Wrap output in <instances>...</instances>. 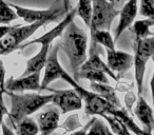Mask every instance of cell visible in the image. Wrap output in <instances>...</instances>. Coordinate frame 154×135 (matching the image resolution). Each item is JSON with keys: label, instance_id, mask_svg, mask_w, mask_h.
Instances as JSON below:
<instances>
[{"label": "cell", "instance_id": "obj_1", "mask_svg": "<svg viewBox=\"0 0 154 135\" xmlns=\"http://www.w3.org/2000/svg\"><path fill=\"white\" fill-rule=\"evenodd\" d=\"M60 37L59 48L68 56L73 76L76 78L78 71L88 58V35L73 20L66 26Z\"/></svg>", "mask_w": 154, "mask_h": 135}, {"label": "cell", "instance_id": "obj_2", "mask_svg": "<svg viewBox=\"0 0 154 135\" xmlns=\"http://www.w3.org/2000/svg\"><path fill=\"white\" fill-rule=\"evenodd\" d=\"M5 94L11 99V110L9 112L10 120L15 126L22 118L30 116L50 103L53 98L52 94H37V93H24L17 94L12 91L5 90Z\"/></svg>", "mask_w": 154, "mask_h": 135}, {"label": "cell", "instance_id": "obj_3", "mask_svg": "<svg viewBox=\"0 0 154 135\" xmlns=\"http://www.w3.org/2000/svg\"><path fill=\"white\" fill-rule=\"evenodd\" d=\"M62 80L71 84V87L75 89V91L82 97V103H85V112H86L87 115L100 116L103 113H109L112 109L115 108L112 103H110L108 100L103 98L100 95L95 93L94 91H89L80 84H78L77 80L74 77H72L68 72L64 74Z\"/></svg>", "mask_w": 154, "mask_h": 135}, {"label": "cell", "instance_id": "obj_4", "mask_svg": "<svg viewBox=\"0 0 154 135\" xmlns=\"http://www.w3.org/2000/svg\"><path fill=\"white\" fill-rule=\"evenodd\" d=\"M133 49H134L133 66H134L135 81L138 94H141L146 66L148 63V60L152 57L154 53V35L146 38H135Z\"/></svg>", "mask_w": 154, "mask_h": 135}, {"label": "cell", "instance_id": "obj_5", "mask_svg": "<svg viewBox=\"0 0 154 135\" xmlns=\"http://www.w3.org/2000/svg\"><path fill=\"white\" fill-rule=\"evenodd\" d=\"M50 20L43 19L29 23V26H15L13 30L10 31L1 40H0V54L1 56L8 55L17 50L26 39H29L38 29L50 23Z\"/></svg>", "mask_w": 154, "mask_h": 135}, {"label": "cell", "instance_id": "obj_6", "mask_svg": "<svg viewBox=\"0 0 154 135\" xmlns=\"http://www.w3.org/2000/svg\"><path fill=\"white\" fill-rule=\"evenodd\" d=\"M9 5L16 11L18 17L22 18L28 23H33L35 21L43 19H48L51 22L55 21L58 19V17L63 15L69 10V0H59L47 10H33L12 5V3H9Z\"/></svg>", "mask_w": 154, "mask_h": 135}, {"label": "cell", "instance_id": "obj_7", "mask_svg": "<svg viewBox=\"0 0 154 135\" xmlns=\"http://www.w3.org/2000/svg\"><path fill=\"white\" fill-rule=\"evenodd\" d=\"M93 12L90 23V31L108 30L111 29V24L119 15V11L116 9L114 1L110 0H92Z\"/></svg>", "mask_w": 154, "mask_h": 135}, {"label": "cell", "instance_id": "obj_8", "mask_svg": "<svg viewBox=\"0 0 154 135\" xmlns=\"http://www.w3.org/2000/svg\"><path fill=\"white\" fill-rule=\"evenodd\" d=\"M59 43L55 44L50 49L48 59L45 66V74L40 82V92L48 90V86L56 79H62L66 71L63 69L58 60V51H59Z\"/></svg>", "mask_w": 154, "mask_h": 135}, {"label": "cell", "instance_id": "obj_9", "mask_svg": "<svg viewBox=\"0 0 154 135\" xmlns=\"http://www.w3.org/2000/svg\"><path fill=\"white\" fill-rule=\"evenodd\" d=\"M48 91L53 92V98L51 103H54L62 114L80 110L82 108V99L79 94L75 91V89L53 90L48 88Z\"/></svg>", "mask_w": 154, "mask_h": 135}, {"label": "cell", "instance_id": "obj_10", "mask_svg": "<svg viewBox=\"0 0 154 135\" xmlns=\"http://www.w3.org/2000/svg\"><path fill=\"white\" fill-rule=\"evenodd\" d=\"M107 64L116 74L118 78H122L126 72L132 68L134 62V56L127 52L117 50H107Z\"/></svg>", "mask_w": 154, "mask_h": 135}, {"label": "cell", "instance_id": "obj_11", "mask_svg": "<svg viewBox=\"0 0 154 135\" xmlns=\"http://www.w3.org/2000/svg\"><path fill=\"white\" fill-rule=\"evenodd\" d=\"M40 74L41 71H37L29 75L21 76L20 78L11 77L8 81H5V90L12 92H40Z\"/></svg>", "mask_w": 154, "mask_h": 135}, {"label": "cell", "instance_id": "obj_12", "mask_svg": "<svg viewBox=\"0 0 154 135\" xmlns=\"http://www.w3.org/2000/svg\"><path fill=\"white\" fill-rule=\"evenodd\" d=\"M76 12H77L76 8L71 9V11L69 12L66 17L62 19V21H60L55 28L52 29L51 31H49V32L45 33V34H43L42 36L38 37V38L33 39V40L29 41V42H26V43H23V44L20 45L18 49L23 50L24 48L29 47V45H31V44H35V43H39V44H52V42H53L56 38L61 36L62 32H63L64 29L66 28V26H68L71 21H73V20L75 19V17H76Z\"/></svg>", "mask_w": 154, "mask_h": 135}, {"label": "cell", "instance_id": "obj_13", "mask_svg": "<svg viewBox=\"0 0 154 135\" xmlns=\"http://www.w3.org/2000/svg\"><path fill=\"white\" fill-rule=\"evenodd\" d=\"M100 48L99 44L90 42V50H89V57L85 61L80 69H97L105 72L108 76L112 78L115 81H119V78L116 76V74L109 68L107 63L100 58Z\"/></svg>", "mask_w": 154, "mask_h": 135}, {"label": "cell", "instance_id": "obj_14", "mask_svg": "<svg viewBox=\"0 0 154 135\" xmlns=\"http://www.w3.org/2000/svg\"><path fill=\"white\" fill-rule=\"evenodd\" d=\"M137 1L138 0H128L127 3L124 5L122 11H119V22L115 30V37L114 41H116L120 37V35L129 29L132 23L134 22V19L136 15L138 14V7H137Z\"/></svg>", "mask_w": 154, "mask_h": 135}, {"label": "cell", "instance_id": "obj_15", "mask_svg": "<svg viewBox=\"0 0 154 135\" xmlns=\"http://www.w3.org/2000/svg\"><path fill=\"white\" fill-rule=\"evenodd\" d=\"M134 113L137 116L138 120L141 122L143 130L147 134H152L154 131V114L152 108L148 105L141 94H138L136 107L134 109Z\"/></svg>", "mask_w": 154, "mask_h": 135}, {"label": "cell", "instance_id": "obj_16", "mask_svg": "<svg viewBox=\"0 0 154 135\" xmlns=\"http://www.w3.org/2000/svg\"><path fill=\"white\" fill-rule=\"evenodd\" d=\"M59 116L60 111L58 108H51L39 114L37 117L39 132L42 135H49L53 133L59 126Z\"/></svg>", "mask_w": 154, "mask_h": 135}, {"label": "cell", "instance_id": "obj_17", "mask_svg": "<svg viewBox=\"0 0 154 135\" xmlns=\"http://www.w3.org/2000/svg\"><path fill=\"white\" fill-rule=\"evenodd\" d=\"M50 49H51V44H41L40 51H39L34 57L30 58V59L28 60L26 70H24V72L22 73L21 76H26V75H29V74L34 73V72L41 71L45 66Z\"/></svg>", "mask_w": 154, "mask_h": 135}, {"label": "cell", "instance_id": "obj_18", "mask_svg": "<svg viewBox=\"0 0 154 135\" xmlns=\"http://www.w3.org/2000/svg\"><path fill=\"white\" fill-rule=\"evenodd\" d=\"M90 88L92 91L100 95L103 98L108 100L110 103L114 106L115 108H122V103L118 99L116 95V91L113 87H111L109 84H103V82H95L90 81Z\"/></svg>", "mask_w": 154, "mask_h": 135}, {"label": "cell", "instance_id": "obj_19", "mask_svg": "<svg viewBox=\"0 0 154 135\" xmlns=\"http://www.w3.org/2000/svg\"><path fill=\"white\" fill-rule=\"evenodd\" d=\"M109 113L112 114V115H114L115 117H117L119 120H122V124L128 128V130L130 131L131 133H134V134H147L143 129H140L136 124H135L133 118L129 115L128 110H126L124 107L114 108V109H112Z\"/></svg>", "mask_w": 154, "mask_h": 135}, {"label": "cell", "instance_id": "obj_20", "mask_svg": "<svg viewBox=\"0 0 154 135\" xmlns=\"http://www.w3.org/2000/svg\"><path fill=\"white\" fill-rule=\"evenodd\" d=\"M91 42L106 48V50H115V41L108 30L90 31Z\"/></svg>", "mask_w": 154, "mask_h": 135}, {"label": "cell", "instance_id": "obj_21", "mask_svg": "<svg viewBox=\"0 0 154 135\" xmlns=\"http://www.w3.org/2000/svg\"><path fill=\"white\" fill-rule=\"evenodd\" d=\"M154 26V20L151 18L146 17V19L137 20L132 23L130 26V30L135 35V38H146V37L153 36L154 33L150 31V28Z\"/></svg>", "mask_w": 154, "mask_h": 135}, {"label": "cell", "instance_id": "obj_22", "mask_svg": "<svg viewBox=\"0 0 154 135\" xmlns=\"http://www.w3.org/2000/svg\"><path fill=\"white\" fill-rule=\"evenodd\" d=\"M87 79L89 81L103 82V84H109L108 75L105 72L97 69H80L78 71L75 79Z\"/></svg>", "mask_w": 154, "mask_h": 135}, {"label": "cell", "instance_id": "obj_23", "mask_svg": "<svg viewBox=\"0 0 154 135\" xmlns=\"http://www.w3.org/2000/svg\"><path fill=\"white\" fill-rule=\"evenodd\" d=\"M14 128L16 130V133L20 135H35L39 133V127L37 121H35L33 118H30L29 116L18 121L14 126Z\"/></svg>", "mask_w": 154, "mask_h": 135}, {"label": "cell", "instance_id": "obj_24", "mask_svg": "<svg viewBox=\"0 0 154 135\" xmlns=\"http://www.w3.org/2000/svg\"><path fill=\"white\" fill-rule=\"evenodd\" d=\"M76 9V15L79 16L82 21L85 22V24L89 28L91 23V18H92L93 1L92 0H78V5H77Z\"/></svg>", "mask_w": 154, "mask_h": 135}, {"label": "cell", "instance_id": "obj_25", "mask_svg": "<svg viewBox=\"0 0 154 135\" xmlns=\"http://www.w3.org/2000/svg\"><path fill=\"white\" fill-rule=\"evenodd\" d=\"M100 117H103L107 121L108 126H109L112 133H115V134H126V135H129L131 133L128 130V128L122 124V120H119L117 117H115L112 114L103 113L100 115Z\"/></svg>", "mask_w": 154, "mask_h": 135}, {"label": "cell", "instance_id": "obj_26", "mask_svg": "<svg viewBox=\"0 0 154 135\" xmlns=\"http://www.w3.org/2000/svg\"><path fill=\"white\" fill-rule=\"evenodd\" d=\"M17 18L19 17L15 10L5 0H0V24H9Z\"/></svg>", "mask_w": 154, "mask_h": 135}, {"label": "cell", "instance_id": "obj_27", "mask_svg": "<svg viewBox=\"0 0 154 135\" xmlns=\"http://www.w3.org/2000/svg\"><path fill=\"white\" fill-rule=\"evenodd\" d=\"M138 14L154 20V0H140Z\"/></svg>", "mask_w": 154, "mask_h": 135}, {"label": "cell", "instance_id": "obj_28", "mask_svg": "<svg viewBox=\"0 0 154 135\" xmlns=\"http://www.w3.org/2000/svg\"><path fill=\"white\" fill-rule=\"evenodd\" d=\"M88 133H101V134H111L108 124H105L100 118H95L93 124H91Z\"/></svg>", "mask_w": 154, "mask_h": 135}, {"label": "cell", "instance_id": "obj_29", "mask_svg": "<svg viewBox=\"0 0 154 135\" xmlns=\"http://www.w3.org/2000/svg\"><path fill=\"white\" fill-rule=\"evenodd\" d=\"M3 94L5 92L0 90V129H1V124L3 122V117L5 115H9V111H8V108L5 103V100H3ZM1 133V131H0Z\"/></svg>", "mask_w": 154, "mask_h": 135}, {"label": "cell", "instance_id": "obj_30", "mask_svg": "<svg viewBox=\"0 0 154 135\" xmlns=\"http://www.w3.org/2000/svg\"><path fill=\"white\" fill-rule=\"evenodd\" d=\"M5 68L1 60V54H0V90L5 92Z\"/></svg>", "mask_w": 154, "mask_h": 135}, {"label": "cell", "instance_id": "obj_31", "mask_svg": "<svg viewBox=\"0 0 154 135\" xmlns=\"http://www.w3.org/2000/svg\"><path fill=\"white\" fill-rule=\"evenodd\" d=\"M66 124H70V129H69V131H72L73 129H75V128H80V122L78 121V119H77L76 114H75V115L70 116V117H68V119L66 120V122L63 124V126H66Z\"/></svg>", "mask_w": 154, "mask_h": 135}, {"label": "cell", "instance_id": "obj_32", "mask_svg": "<svg viewBox=\"0 0 154 135\" xmlns=\"http://www.w3.org/2000/svg\"><path fill=\"white\" fill-rule=\"evenodd\" d=\"M135 99H136V97H135V95L133 94L132 92H129L128 94L126 95V97H125V101H126L128 111H131V109H132V106H133V103L135 101Z\"/></svg>", "mask_w": 154, "mask_h": 135}, {"label": "cell", "instance_id": "obj_33", "mask_svg": "<svg viewBox=\"0 0 154 135\" xmlns=\"http://www.w3.org/2000/svg\"><path fill=\"white\" fill-rule=\"evenodd\" d=\"M15 26H0V40L10 32V31L13 30V28Z\"/></svg>", "mask_w": 154, "mask_h": 135}, {"label": "cell", "instance_id": "obj_34", "mask_svg": "<svg viewBox=\"0 0 154 135\" xmlns=\"http://www.w3.org/2000/svg\"><path fill=\"white\" fill-rule=\"evenodd\" d=\"M150 88H151V94H152V101H153V108H154V72L152 78L150 80Z\"/></svg>", "mask_w": 154, "mask_h": 135}, {"label": "cell", "instance_id": "obj_35", "mask_svg": "<svg viewBox=\"0 0 154 135\" xmlns=\"http://www.w3.org/2000/svg\"><path fill=\"white\" fill-rule=\"evenodd\" d=\"M1 128H2V133L3 134H13V132L12 131H10L9 129H8L7 124H5V122H2V124H1Z\"/></svg>", "mask_w": 154, "mask_h": 135}, {"label": "cell", "instance_id": "obj_36", "mask_svg": "<svg viewBox=\"0 0 154 135\" xmlns=\"http://www.w3.org/2000/svg\"><path fill=\"white\" fill-rule=\"evenodd\" d=\"M151 58H152V60H153V62H154V53H153V55H152Z\"/></svg>", "mask_w": 154, "mask_h": 135}, {"label": "cell", "instance_id": "obj_37", "mask_svg": "<svg viewBox=\"0 0 154 135\" xmlns=\"http://www.w3.org/2000/svg\"><path fill=\"white\" fill-rule=\"evenodd\" d=\"M120 1H124V0H117V1H116V3H118V2H120Z\"/></svg>", "mask_w": 154, "mask_h": 135}]
</instances>
